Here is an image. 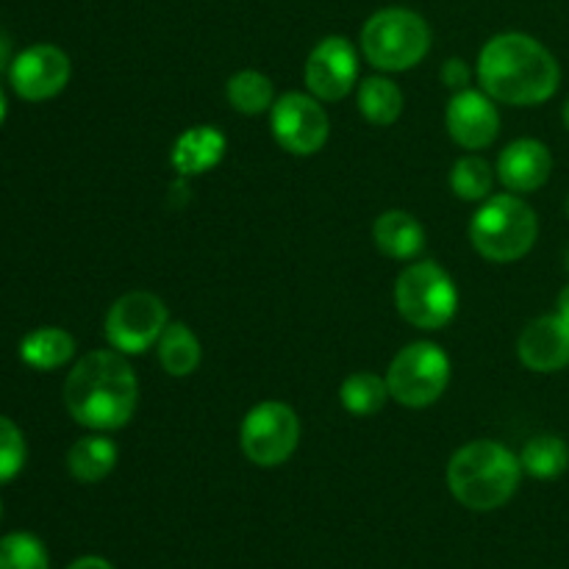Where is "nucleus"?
Listing matches in <instances>:
<instances>
[{"label":"nucleus","instance_id":"f257e3e1","mask_svg":"<svg viewBox=\"0 0 569 569\" xmlns=\"http://www.w3.org/2000/svg\"><path fill=\"white\" fill-rule=\"evenodd\" d=\"M476 76L483 92L498 103L539 106L559 92L561 67L539 39L506 31L483 44Z\"/></svg>","mask_w":569,"mask_h":569},{"label":"nucleus","instance_id":"f03ea898","mask_svg":"<svg viewBox=\"0 0 569 569\" xmlns=\"http://www.w3.org/2000/svg\"><path fill=\"white\" fill-rule=\"evenodd\" d=\"M139 381L120 350H92L76 361L64 381V406L89 431H120L131 422Z\"/></svg>","mask_w":569,"mask_h":569},{"label":"nucleus","instance_id":"7ed1b4c3","mask_svg":"<svg viewBox=\"0 0 569 569\" xmlns=\"http://www.w3.org/2000/svg\"><path fill=\"white\" fill-rule=\"evenodd\" d=\"M522 481L520 456L495 439H476L448 461L450 495L470 511H495L509 503Z\"/></svg>","mask_w":569,"mask_h":569},{"label":"nucleus","instance_id":"20e7f679","mask_svg":"<svg viewBox=\"0 0 569 569\" xmlns=\"http://www.w3.org/2000/svg\"><path fill=\"white\" fill-rule=\"evenodd\" d=\"M539 237L537 211L517 194H492L470 220V242L487 261L511 264L531 253Z\"/></svg>","mask_w":569,"mask_h":569},{"label":"nucleus","instance_id":"39448f33","mask_svg":"<svg viewBox=\"0 0 569 569\" xmlns=\"http://www.w3.org/2000/svg\"><path fill=\"white\" fill-rule=\"evenodd\" d=\"M361 53L376 70L406 72L420 64L433 42L426 17L403 6H387L367 17L361 28Z\"/></svg>","mask_w":569,"mask_h":569},{"label":"nucleus","instance_id":"423d86ee","mask_svg":"<svg viewBox=\"0 0 569 569\" xmlns=\"http://www.w3.org/2000/svg\"><path fill=\"white\" fill-rule=\"evenodd\" d=\"M395 306L409 326L439 331L459 311V289L437 261H415L395 281Z\"/></svg>","mask_w":569,"mask_h":569},{"label":"nucleus","instance_id":"0eeeda50","mask_svg":"<svg viewBox=\"0 0 569 569\" xmlns=\"http://www.w3.org/2000/svg\"><path fill=\"white\" fill-rule=\"evenodd\" d=\"M450 383V359L439 345L411 342L398 350L387 370L389 398L406 409H426L445 395Z\"/></svg>","mask_w":569,"mask_h":569},{"label":"nucleus","instance_id":"6e6552de","mask_svg":"<svg viewBox=\"0 0 569 569\" xmlns=\"http://www.w3.org/2000/svg\"><path fill=\"white\" fill-rule=\"evenodd\" d=\"M300 445V417L281 400H264L244 415L239 448L256 467H281Z\"/></svg>","mask_w":569,"mask_h":569},{"label":"nucleus","instance_id":"1a4fd4ad","mask_svg":"<svg viewBox=\"0 0 569 569\" xmlns=\"http://www.w3.org/2000/svg\"><path fill=\"white\" fill-rule=\"evenodd\" d=\"M170 322L164 300L153 292H128L106 315V339L122 356H142L159 342Z\"/></svg>","mask_w":569,"mask_h":569},{"label":"nucleus","instance_id":"9d476101","mask_svg":"<svg viewBox=\"0 0 569 569\" xmlns=\"http://www.w3.org/2000/svg\"><path fill=\"white\" fill-rule=\"evenodd\" d=\"M270 128L276 142L292 156H315L331 137V120L322 100L306 92H287L270 109Z\"/></svg>","mask_w":569,"mask_h":569},{"label":"nucleus","instance_id":"9b49d317","mask_svg":"<svg viewBox=\"0 0 569 569\" xmlns=\"http://www.w3.org/2000/svg\"><path fill=\"white\" fill-rule=\"evenodd\" d=\"M359 78V53L348 37L320 39L309 53L303 67V81L309 94H315L322 103H337L348 98Z\"/></svg>","mask_w":569,"mask_h":569},{"label":"nucleus","instance_id":"f8f14e48","mask_svg":"<svg viewBox=\"0 0 569 569\" xmlns=\"http://www.w3.org/2000/svg\"><path fill=\"white\" fill-rule=\"evenodd\" d=\"M70 56L48 42L26 48L20 56L11 59L9 67L11 89L22 100H31V103L56 98L67 87V81H70Z\"/></svg>","mask_w":569,"mask_h":569},{"label":"nucleus","instance_id":"ddd939ff","mask_svg":"<svg viewBox=\"0 0 569 569\" xmlns=\"http://www.w3.org/2000/svg\"><path fill=\"white\" fill-rule=\"evenodd\" d=\"M450 139L465 150H483L498 139L500 111L483 89H461L445 109Z\"/></svg>","mask_w":569,"mask_h":569},{"label":"nucleus","instance_id":"4468645a","mask_svg":"<svg viewBox=\"0 0 569 569\" xmlns=\"http://www.w3.org/2000/svg\"><path fill=\"white\" fill-rule=\"evenodd\" d=\"M517 356L533 372L565 370L569 367V317L556 311L528 322L517 339Z\"/></svg>","mask_w":569,"mask_h":569},{"label":"nucleus","instance_id":"2eb2a0df","mask_svg":"<svg viewBox=\"0 0 569 569\" xmlns=\"http://www.w3.org/2000/svg\"><path fill=\"white\" fill-rule=\"evenodd\" d=\"M550 172H553V156H550L548 144L539 139H515L498 156V181L515 194L542 189Z\"/></svg>","mask_w":569,"mask_h":569},{"label":"nucleus","instance_id":"dca6fc26","mask_svg":"<svg viewBox=\"0 0 569 569\" xmlns=\"http://www.w3.org/2000/svg\"><path fill=\"white\" fill-rule=\"evenodd\" d=\"M226 133L214 126H192L176 139L170 161L181 178L203 176L211 167H217L226 156Z\"/></svg>","mask_w":569,"mask_h":569},{"label":"nucleus","instance_id":"f3484780","mask_svg":"<svg viewBox=\"0 0 569 569\" xmlns=\"http://www.w3.org/2000/svg\"><path fill=\"white\" fill-rule=\"evenodd\" d=\"M372 242L387 259L411 261L426 248V228L409 211L389 209L372 226Z\"/></svg>","mask_w":569,"mask_h":569},{"label":"nucleus","instance_id":"a211bd4d","mask_svg":"<svg viewBox=\"0 0 569 569\" xmlns=\"http://www.w3.org/2000/svg\"><path fill=\"white\" fill-rule=\"evenodd\" d=\"M117 459H120V448L114 439L94 431L72 442V448L67 450V470L78 483H100L111 476Z\"/></svg>","mask_w":569,"mask_h":569},{"label":"nucleus","instance_id":"6ab92c4d","mask_svg":"<svg viewBox=\"0 0 569 569\" xmlns=\"http://www.w3.org/2000/svg\"><path fill=\"white\" fill-rule=\"evenodd\" d=\"M76 356V339L56 326H42L37 331L26 333L20 342V359L26 361L31 370L50 372L64 367L67 361Z\"/></svg>","mask_w":569,"mask_h":569},{"label":"nucleus","instance_id":"aec40b11","mask_svg":"<svg viewBox=\"0 0 569 569\" xmlns=\"http://www.w3.org/2000/svg\"><path fill=\"white\" fill-rule=\"evenodd\" d=\"M156 350H159L161 370L172 378L192 376L200 367V356H203L198 337L187 322H167L164 333L156 342Z\"/></svg>","mask_w":569,"mask_h":569},{"label":"nucleus","instance_id":"412c9836","mask_svg":"<svg viewBox=\"0 0 569 569\" xmlns=\"http://www.w3.org/2000/svg\"><path fill=\"white\" fill-rule=\"evenodd\" d=\"M520 465L522 472H528L537 481H553L567 472L569 445L556 433H539L522 445Z\"/></svg>","mask_w":569,"mask_h":569},{"label":"nucleus","instance_id":"4be33fe9","mask_svg":"<svg viewBox=\"0 0 569 569\" xmlns=\"http://www.w3.org/2000/svg\"><path fill=\"white\" fill-rule=\"evenodd\" d=\"M356 103H359L361 117L367 122L383 128L392 126L400 117V111H403V92L387 76H370L359 83Z\"/></svg>","mask_w":569,"mask_h":569},{"label":"nucleus","instance_id":"5701e85b","mask_svg":"<svg viewBox=\"0 0 569 569\" xmlns=\"http://www.w3.org/2000/svg\"><path fill=\"white\" fill-rule=\"evenodd\" d=\"M226 98L233 111L239 114H264L276 103V89L272 81L259 70H239L228 78L226 83Z\"/></svg>","mask_w":569,"mask_h":569},{"label":"nucleus","instance_id":"b1692460","mask_svg":"<svg viewBox=\"0 0 569 569\" xmlns=\"http://www.w3.org/2000/svg\"><path fill=\"white\" fill-rule=\"evenodd\" d=\"M339 400H342V409L353 417L378 415L389 400L387 378L376 376V372H353L342 381Z\"/></svg>","mask_w":569,"mask_h":569},{"label":"nucleus","instance_id":"393cba45","mask_svg":"<svg viewBox=\"0 0 569 569\" xmlns=\"http://www.w3.org/2000/svg\"><path fill=\"white\" fill-rule=\"evenodd\" d=\"M495 172L481 156H461L450 170V189L459 200L467 203H483L492 194Z\"/></svg>","mask_w":569,"mask_h":569},{"label":"nucleus","instance_id":"a878e982","mask_svg":"<svg viewBox=\"0 0 569 569\" xmlns=\"http://www.w3.org/2000/svg\"><path fill=\"white\" fill-rule=\"evenodd\" d=\"M0 569H50L42 539L26 531L6 533L0 539Z\"/></svg>","mask_w":569,"mask_h":569},{"label":"nucleus","instance_id":"bb28decb","mask_svg":"<svg viewBox=\"0 0 569 569\" xmlns=\"http://www.w3.org/2000/svg\"><path fill=\"white\" fill-rule=\"evenodd\" d=\"M26 456L28 448L22 431L9 417L0 415V487L20 476L26 467Z\"/></svg>","mask_w":569,"mask_h":569},{"label":"nucleus","instance_id":"cd10ccee","mask_svg":"<svg viewBox=\"0 0 569 569\" xmlns=\"http://www.w3.org/2000/svg\"><path fill=\"white\" fill-rule=\"evenodd\" d=\"M470 76H472L470 67H467L461 59H448V61H445V67H442L445 87H450V89H456V92H461V89L470 87Z\"/></svg>","mask_w":569,"mask_h":569},{"label":"nucleus","instance_id":"c85d7f7f","mask_svg":"<svg viewBox=\"0 0 569 569\" xmlns=\"http://www.w3.org/2000/svg\"><path fill=\"white\" fill-rule=\"evenodd\" d=\"M67 569H114L106 559L100 556H83V559H76Z\"/></svg>","mask_w":569,"mask_h":569},{"label":"nucleus","instance_id":"c756f323","mask_svg":"<svg viewBox=\"0 0 569 569\" xmlns=\"http://www.w3.org/2000/svg\"><path fill=\"white\" fill-rule=\"evenodd\" d=\"M9 61H11V39H9V33L0 28V72H3L6 67H11Z\"/></svg>","mask_w":569,"mask_h":569},{"label":"nucleus","instance_id":"7c9ffc66","mask_svg":"<svg viewBox=\"0 0 569 569\" xmlns=\"http://www.w3.org/2000/svg\"><path fill=\"white\" fill-rule=\"evenodd\" d=\"M556 306H559L561 315H567V317H569V287L561 289V292H559V300H556Z\"/></svg>","mask_w":569,"mask_h":569},{"label":"nucleus","instance_id":"2f4dec72","mask_svg":"<svg viewBox=\"0 0 569 569\" xmlns=\"http://www.w3.org/2000/svg\"><path fill=\"white\" fill-rule=\"evenodd\" d=\"M6 114H9V103H6V92L3 87H0V126L6 122Z\"/></svg>","mask_w":569,"mask_h":569},{"label":"nucleus","instance_id":"473e14b6","mask_svg":"<svg viewBox=\"0 0 569 569\" xmlns=\"http://www.w3.org/2000/svg\"><path fill=\"white\" fill-rule=\"evenodd\" d=\"M561 117H565V126H567V131H569V100H567L565 111H561Z\"/></svg>","mask_w":569,"mask_h":569},{"label":"nucleus","instance_id":"72a5a7b5","mask_svg":"<svg viewBox=\"0 0 569 569\" xmlns=\"http://www.w3.org/2000/svg\"><path fill=\"white\" fill-rule=\"evenodd\" d=\"M565 264H567V270H569V248H567V256H565Z\"/></svg>","mask_w":569,"mask_h":569},{"label":"nucleus","instance_id":"f704fd0d","mask_svg":"<svg viewBox=\"0 0 569 569\" xmlns=\"http://www.w3.org/2000/svg\"><path fill=\"white\" fill-rule=\"evenodd\" d=\"M0 517H3V503H0Z\"/></svg>","mask_w":569,"mask_h":569},{"label":"nucleus","instance_id":"c9c22d12","mask_svg":"<svg viewBox=\"0 0 569 569\" xmlns=\"http://www.w3.org/2000/svg\"><path fill=\"white\" fill-rule=\"evenodd\" d=\"M567 214H569V198H567Z\"/></svg>","mask_w":569,"mask_h":569}]
</instances>
